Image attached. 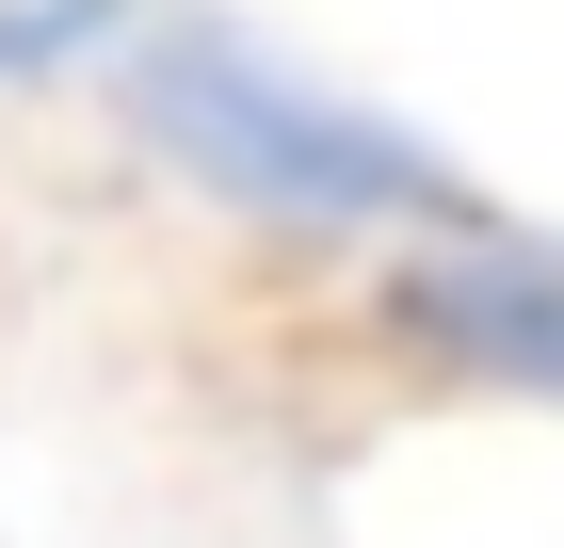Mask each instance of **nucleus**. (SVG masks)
Segmentation results:
<instances>
[{
    "mask_svg": "<svg viewBox=\"0 0 564 548\" xmlns=\"http://www.w3.org/2000/svg\"><path fill=\"white\" fill-rule=\"evenodd\" d=\"M130 114L162 162H194L226 211H274V226H484V194L420 129H388L371 97L306 82V65H274L242 33H145Z\"/></svg>",
    "mask_w": 564,
    "mask_h": 548,
    "instance_id": "f257e3e1",
    "label": "nucleus"
},
{
    "mask_svg": "<svg viewBox=\"0 0 564 548\" xmlns=\"http://www.w3.org/2000/svg\"><path fill=\"white\" fill-rule=\"evenodd\" d=\"M388 323L468 387L564 404V243H532V226H435L388 275Z\"/></svg>",
    "mask_w": 564,
    "mask_h": 548,
    "instance_id": "f03ea898",
    "label": "nucleus"
},
{
    "mask_svg": "<svg viewBox=\"0 0 564 548\" xmlns=\"http://www.w3.org/2000/svg\"><path fill=\"white\" fill-rule=\"evenodd\" d=\"M130 0H0V82H33V65H82Z\"/></svg>",
    "mask_w": 564,
    "mask_h": 548,
    "instance_id": "7ed1b4c3",
    "label": "nucleus"
}]
</instances>
